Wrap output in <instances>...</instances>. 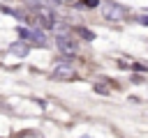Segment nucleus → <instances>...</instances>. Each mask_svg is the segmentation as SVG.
I'll list each match as a JSON object with an SVG mask.
<instances>
[{
    "instance_id": "f257e3e1",
    "label": "nucleus",
    "mask_w": 148,
    "mask_h": 138,
    "mask_svg": "<svg viewBox=\"0 0 148 138\" xmlns=\"http://www.w3.org/2000/svg\"><path fill=\"white\" fill-rule=\"evenodd\" d=\"M99 12H102V16L106 21H123V18H127V9L123 5H116V2H102Z\"/></svg>"
},
{
    "instance_id": "f03ea898",
    "label": "nucleus",
    "mask_w": 148,
    "mask_h": 138,
    "mask_svg": "<svg viewBox=\"0 0 148 138\" xmlns=\"http://www.w3.org/2000/svg\"><path fill=\"white\" fill-rule=\"evenodd\" d=\"M35 23L42 30H53L56 28V14L49 7H37L35 9Z\"/></svg>"
},
{
    "instance_id": "7ed1b4c3",
    "label": "nucleus",
    "mask_w": 148,
    "mask_h": 138,
    "mask_svg": "<svg viewBox=\"0 0 148 138\" xmlns=\"http://www.w3.org/2000/svg\"><path fill=\"white\" fill-rule=\"evenodd\" d=\"M74 76H76V71H74V67L69 62H58L53 67V78L56 80H72Z\"/></svg>"
},
{
    "instance_id": "20e7f679",
    "label": "nucleus",
    "mask_w": 148,
    "mask_h": 138,
    "mask_svg": "<svg viewBox=\"0 0 148 138\" xmlns=\"http://www.w3.org/2000/svg\"><path fill=\"white\" fill-rule=\"evenodd\" d=\"M56 44H58V48H60V53H65V55H74L76 53V39H72V37H67V34H60L58 39H56Z\"/></svg>"
},
{
    "instance_id": "39448f33",
    "label": "nucleus",
    "mask_w": 148,
    "mask_h": 138,
    "mask_svg": "<svg viewBox=\"0 0 148 138\" xmlns=\"http://www.w3.org/2000/svg\"><path fill=\"white\" fill-rule=\"evenodd\" d=\"M18 34H21V37H25V39H32V41H37V44H42V46L46 44V39H44V34H42L39 30H21Z\"/></svg>"
},
{
    "instance_id": "423d86ee",
    "label": "nucleus",
    "mask_w": 148,
    "mask_h": 138,
    "mask_svg": "<svg viewBox=\"0 0 148 138\" xmlns=\"http://www.w3.org/2000/svg\"><path fill=\"white\" fill-rule=\"evenodd\" d=\"M9 51H12V53H16V55H21V57H23V55H28V46H25V44H12V48H9Z\"/></svg>"
},
{
    "instance_id": "0eeeda50",
    "label": "nucleus",
    "mask_w": 148,
    "mask_h": 138,
    "mask_svg": "<svg viewBox=\"0 0 148 138\" xmlns=\"http://www.w3.org/2000/svg\"><path fill=\"white\" fill-rule=\"evenodd\" d=\"M16 138H44L39 131H23V133H18Z\"/></svg>"
},
{
    "instance_id": "6e6552de",
    "label": "nucleus",
    "mask_w": 148,
    "mask_h": 138,
    "mask_svg": "<svg viewBox=\"0 0 148 138\" xmlns=\"http://www.w3.org/2000/svg\"><path fill=\"white\" fill-rule=\"evenodd\" d=\"M79 32H81V34H83V37H86V39H92V34H90V32H88V30H79Z\"/></svg>"
},
{
    "instance_id": "1a4fd4ad",
    "label": "nucleus",
    "mask_w": 148,
    "mask_h": 138,
    "mask_svg": "<svg viewBox=\"0 0 148 138\" xmlns=\"http://www.w3.org/2000/svg\"><path fill=\"white\" fill-rule=\"evenodd\" d=\"M139 21H141V23H143V25H148V16H141V18H139Z\"/></svg>"
}]
</instances>
